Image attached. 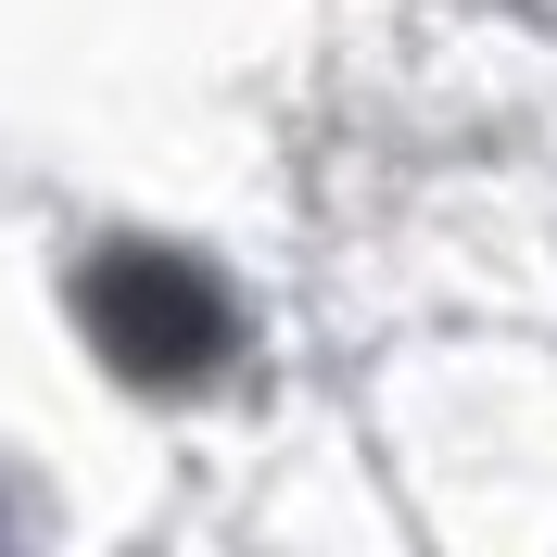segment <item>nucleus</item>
<instances>
[{"label":"nucleus","instance_id":"1","mask_svg":"<svg viewBox=\"0 0 557 557\" xmlns=\"http://www.w3.org/2000/svg\"><path fill=\"white\" fill-rule=\"evenodd\" d=\"M76 317H89V343H102L127 381H203L215 355L242 343V305H228L190 253H152V242L89 253V267H76Z\"/></svg>","mask_w":557,"mask_h":557}]
</instances>
